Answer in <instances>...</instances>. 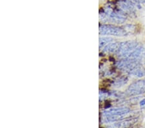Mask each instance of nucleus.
<instances>
[{
	"label": "nucleus",
	"mask_w": 145,
	"mask_h": 128,
	"mask_svg": "<svg viewBox=\"0 0 145 128\" xmlns=\"http://www.w3.org/2000/svg\"><path fill=\"white\" fill-rule=\"evenodd\" d=\"M128 79L126 77H122L121 78H119L118 80L114 81V87H121V86L125 84L127 82Z\"/></svg>",
	"instance_id": "9d476101"
},
{
	"label": "nucleus",
	"mask_w": 145,
	"mask_h": 128,
	"mask_svg": "<svg viewBox=\"0 0 145 128\" xmlns=\"http://www.w3.org/2000/svg\"><path fill=\"white\" fill-rule=\"evenodd\" d=\"M145 93V80H140L132 83L126 91L128 96H137Z\"/></svg>",
	"instance_id": "20e7f679"
},
{
	"label": "nucleus",
	"mask_w": 145,
	"mask_h": 128,
	"mask_svg": "<svg viewBox=\"0 0 145 128\" xmlns=\"http://www.w3.org/2000/svg\"><path fill=\"white\" fill-rule=\"evenodd\" d=\"M130 113V109L128 108H118L109 109L104 112L105 116H113V115H123Z\"/></svg>",
	"instance_id": "423d86ee"
},
{
	"label": "nucleus",
	"mask_w": 145,
	"mask_h": 128,
	"mask_svg": "<svg viewBox=\"0 0 145 128\" xmlns=\"http://www.w3.org/2000/svg\"><path fill=\"white\" fill-rule=\"evenodd\" d=\"M99 34L108 36H124L127 34V31L123 28L113 25H101L99 26Z\"/></svg>",
	"instance_id": "f03ea898"
},
{
	"label": "nucleus",
	"mask_w": 145,
	"mask_h": 128,
	"mask_svg": "<svg viewBox=\"0 0 145 128\" xmlns=\"http://www.w3.org/2000/svg\"><path fill=\"white\" fill-rule=\"evenodd\" d=\"M137 47L139 43L135 41H127L121 43L119 48L117 52V54L121 58H125L129 55L132 51H134Z\"/></svg>",
	"instance_id": "7ed1b4c3"
},
{
	"label": "nucleus",
	"mask_w": 145,
	"mask_h": 128,
	"mask_svg": "<svg viewBox=\"0 0 145 128\" xmlns=\"http://www.w3.org/2000/svg\"><path fill=\"white\" fill-rule=\"evenodd\" d=\"M140 106H145V99L142 100L140 102Z\"/></svg>",
	"instance_id": "f8f14e48"
},
{
	"label": "nucleus",
	"mask_w": 145,
	"mask_h": 128,
	"mask_svg": "<svg viewBox=\"0 0 145 128\" xmlns=\"http://www.w3.org/2000/svg\"><path fill=\"white\" fill-rule=\"evenodd\" d=\"M137 121V119L136 118H133V119L130 120H125L124 121H118V122L115 123L112 125V127H129L132 126L133 125L135 124Z\"/></svg>",
	"instance_id": "0eeeda50"
},
{
	"label": "nucleus",
	"mask_w": 145,
	"mask_h": 128,
	"mask_svg": "<svg viewBox=\"0 0 145 128\" xmlns=\"http://www.w3.org/2000/svg\"><path fill=\"white\" fill-rule=\"evenodd\" d=\"M133 1L137 3H145V0H133Z\"/></svg>",
	"instance_id": "9b49d317"
},
{
	"label": "nucleus",
	"mask_w": 145,
	"mask_h": 128,
	"mask_svg": "<svg viewBox=\"0 0 145 128\" xmlns=\"http://www.w3.org/2000/svg\"><path fill=\"white\" fill-rule=\"evenodd\" d=\"M125 14L121 10L114 11L110 7H108L103 10V12H101V15H103V18L107 20L108 22L122 23L127 20Z\"/></svg>",
	"instance_id": "f257e3e1"
},
{
	"label": "nucleus",
	"mask_w": 145,
	"mask_h": 128,
	"mask_svg": "<svg viewBox=\"0 0 145 128\" xmlns=\"http://www.w3.org/2000/svg\"><path fill=\"white\" fill-rule=\"evenodd\" d=\"M114 39L111 38H108V37H103V38H99V48H102L103 47H105L108 43H111L113 41Z\"/></svg>",
	"instance_id": "1a4fd4ad"
},
{
	"label": "nucleus",
	"mask_w": 145,
	"mask_h": 128,
	"mask_svg": "<svg viewBox=\"0 0 145 128\" xmlns=\"http://www.w3.org/2000/svg\"><path fill=\"white\" fill-rule=\"evenodd\" d=\"M119 6L120 10L122 11L125 14L132 13L134 12V5L130 0H120L119 2Z\"/></svg>",
	"instance_id": "39448f33"
},
{
	"label": "nucleus",
	"mask_w": 145,
	"mask_h": 128,
	"mask_svg": "<svg viewBox=\"0 0 145 128\" xmlns=\"http://www.w3.org/2000/svg\"><path fill=\"white\" fill-rule=\"evenodd\" d=\"M121 43H110L105 47L103 51L105 53H117L120 46Z\"/></svg>",
	"instance_id": "6e6552de"
}]
</instances>
